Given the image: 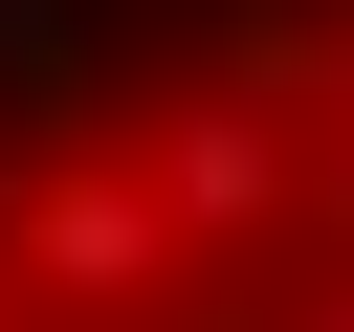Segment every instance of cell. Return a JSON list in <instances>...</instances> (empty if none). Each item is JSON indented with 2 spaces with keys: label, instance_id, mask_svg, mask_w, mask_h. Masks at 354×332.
<instances>
[{
  "label": "cell",
  "instance_id": "1",
  "mask_svg": "<svg viewBox=\"0 0 354 332\" xmlns=\"http://www.w3.org/2000/svg\"><path fill=\"white\" fill-rule=\"evenodd\" d=\"M133 177L177 199V243H199V288H288V221L332 199V177H310V133H288L266 89H221V66H199V89H155V133H133Z\"/></svg>",
  "mask_w": 354,
  "mask_h": 332
},
{
  "label": "cell",
  "instance_id": "2",
  "mask_svg": "<svg viewBox=\"0 0 354 332\" xmlns=\"http://www.w3.org/2000/svg\"><path fill=\"white\" fill-rule=\"evenodd\" d=\"M0 266H22L66 332H155V310L199 288V243H177V199H155L133 155H22V177H0Z\"/></svg>",
  "mask_w": 354,
  "mask_h": 332
},
{
  "label": "cell",
  "instance_id": "3",
  "mask_svg": "<svg viewBox=\"0 0 354 332\" xmlns=\"http://www.w3.org/2000/svg\"><path fill=\"white\" fill-rule=\"evenodd\" d=\"M332 221H354V22H332Z\"/></svg>",
  "mask_w": 354,
  "mask_h": 332
}]
</instances>
